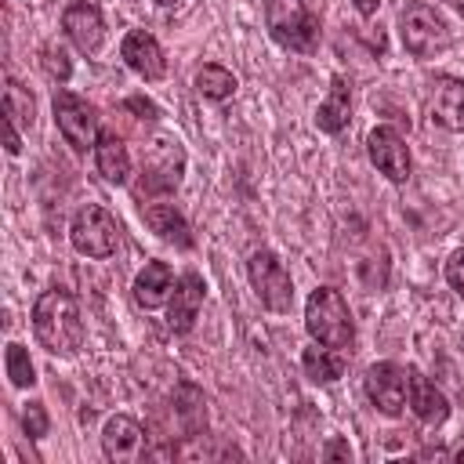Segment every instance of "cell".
<instances>
[{
    "mask_svg": "<svg viewBox=\"0 0 464 464\" xmlns=\"http://www.w3.org/2000/svg\"><path fill=\"white\" fill-rule=\"evenodd\" d=\"M33 334H36L40 348H47L51 355L80 352L87 326H83V308H80L76 294L62 290V286L44 290L33 304Z\"/></svg>",
    "mask_w": 464,
    "mask_h": 464,
    "instance_id": "6da1fadb",
    "label": "cell"
},
{
    "mask_svg": "<svg viewBox=\"0 0 464 464\" xmlns=\"http://www.w3.org/2000/svg\"><path fill=\"white\" fill-rule=\"evenodd\" d=\"M304 330L312 334V341L348 352L355 344V319H352V308H348L344 294L334 290V286L312 290L308 301H304Z\"/></svg>",
    "mask_w": 464,
    "mask_h": 464,
    "instance_id": "7a4b0ae2",
    "label": "cell"
},
{
    "mask_svg": "<svg viewBox=\"0 0 464 464\" xmlns=\"http://www.w3.org/2000/svg\"><path fill=\"white\" fill-rule=\"evenodd\" d=\"M265 25L286 51L312 54L319 47V14H312L304 0H265Z\"/></svg>",
    "mask_w": 464,
    "mask_h": 464,
    "instance_id": "3957f363",
    "label": "cell"
},
{
    "mask_svg": "<svg viewBox=\"0 0 464 464\" xmlns=\"http://www.w3.org/2000/svg\"><path fill=\"white\" fill-rule=\"evenodd\" d=\"M51 112H54V123H58V134L65 138V145L72 149V152H94V145H98V109L87 102V98H80V94H72V91H54V98H51Z\"/></svg>",
    "mask_w": 464,
    "mask_h": 464,
    "instance_id": "277c9868",
    "label": "cell"
},
{
    "mask_svg": "<svg viewBox=\"0 0 464 464\" xmlns=\"http://www.w3.org/2000/svg\"><path fill=\"white\" fill-rule=\"evenodd\" d=\"M399 36H402V47L413 54V58H431L435 51L450 47V29L446 22L439 18V11L424 0H410L402 11H399Z\"/></svg>",
    "mask_w": 464,
    "mask_h": 464,
    "instance_id": "5b68a950",
    "label": "cell"
},
{
    "mask_svg": "<svg viewBox=\"0 0 464 464\" xmlns=\"http://www.w3.org/2000/svg\"><path fill=\"white\" fill-rule=\"evenodd\" d=\"M69 243H72L76 254L102 261V257L116 254V246H120V225H116V218L105 207L87 203V207L76 210V218L69 225Z\"/></svg>",
    "mask_w": 464,
    "mask_h": 464,
    "instance_id": "8992f818",
    "label": "cell"
},
{
    "mask_svg": "<svg viewBox=\"0 0 464 464\" xmlns=\"http://www.w3.org/2000/svg\"><path fill=\"white\" fill-rule=\"evenodd\" d=\"M246 276H250V286H254L257 301L268 312H290V304H294V283H290L286 265L272 250H254L250 261H246Z\"/></svg>",
    "mask_w": 464,
    "mask_h": 464,
    "instance_id": "52a82bcc",
    "label": "cell"
},
{
    "mask_svg": "<svg viewBox=\"0 0 464 464\" xmlns=\"http://www.w3.org/2000/svg\"><path fill=\"white\" fill-rule=\"evenodd\" d=\"M362 392L377 413L399 417L410 406V370L399 362H373L362 377Z\"/></svg>",
    "mask_w": 464,
    "mask_h": 464,
    "instance_id": "ba28073f",
    "label": "cell"
},
{
    "mask_svg": "<svg viewBox=\"0 0 464 464\" xmlns=\"http://www.w3.org/2000/svg\"><path fill=\"white\" fill-rule=\"evenodd\" d=\"M366 156L370 163L395 185L410 181V170H413V160H410V145L406 138L395 130V127H373L366 134Z\"/></svg>",
    "mask_w": 464,
    "mask_h": 464,
    "instance_id": "9c48e42d",
    "label": "cell"
},
{
    "mask_svg": "<svg viewBox=\"0 0 464 464\" xmlns=\"http://www.w3.org/2000/svg\"><path fill=\"white\" fill-rule=\"evenodd\" d=\"M185 170V152L170 141H156L145 160H141V181H138V196H152V192H170L178 188Z\"/></svg>",
    "mask_w": 464,
    "mask_h": 464,
    "instance_id": "30bf717a",
    "label": "cell"
},
{
    "mask_svg": "<svg viewBox=\"0 0 464 464\" xmlns=\"http://www.w3.org/2000/svg\"><path fill=\"white\" fill-rule=\"evenodd\" d=\"M145 442H149V431L134 417H127V413L109 417L105 428H102V453L109 460H116V464L141 460L145 457Z\"/></svg>",
    "mask_w": 464,
    "mask_h": 464,
    "instance_id": "8fae6325",
    "label": "cell"
},
{
    "mask_svg": "<svg viewBox=\"0 0 464 464\" xmlns=\"http://www.w3.org/2000/svg\"><path fill=\"white\" fill-rule=\"evenodd\" d=\"M62 29L80 54H94L105 40V18H102L98 4H91V0H72L62 11Z\"/></svg>",
    "mask_w": 464,
    "mask_h": 464,
    "instance_id": "7c38bea8",
    "label": "cell"
},
{
    "mask_svg": "<svg viewBox=\"0 0 464 464\" xmlns=\"http://www.w3.org/2000/svg\"><path fill=\"white\" fill-rule=\"evenodd\" d=\"M120 58L127 62L130 72H138L141 80H163L167 72V58H163V47L152 33L145 29H130L120 44Z\"/></svg>",
    "mask_w": 464,
    "mask_h": 464,
    "instance_id": "4fadbf2b",
    "label": "cell"
},
{
    "mask_svg": "<svg viewBox=\"0 0 464 464\" xmlns=\"http://www.w3.org/2000/svg\"><path fill=\"white\" fill-rule=\"evenodd\" d=\"M203 294H207V286H203L199 272H185L178 279V286H174V294L167 301V326L174 334H188L192 330V323L199 319V308H203Z\"/></svg>",
    "mask_w": 464,
    "mask_h": 464,
    "instance_id": "5bb4252c",
    "label": "cell"
},
{
    "mask_svg": "<svg viewBox=\"0 0 464 464\" xmlns=\"http://www.w3.org/2000/svg\"><path fill=\"white\" fill-rule=\"evenodd\" d=\"M431 120L453 134H464V80L460 76H435L428 98Z\"/></svg>",
    "mask_w": 464,
    "mask_h": 464,
    "instance_id": "9a60e30c",
    "label": "cell"
},
{
    "mask_svg": "<svg viewBox=\"0 0 464 464\" xmlns=\"http://www.w3.org/2000/svg\"><path fill=\"white\" fill-rule=\"evenodd\" d=\"M174 286H178V279H174V268L167 261H145V268L134 276V301L141 308L156 312L170 301Z\"/></svg>",
    "mask_w": 464,
    "mask_h": 464,
    "instance_id": "2e32d148",
    "label": "cell"
},
{
    "mask_svg": "<svg viewBox=\"0 0 464 464\" xmlns=\"http://www.w3.org/2000/svg\"><path fill=\"white\" fill-rule=\"evenodd\" d=\"M410 370V410L417 413V420L420 424H428V428H439L446 417H450V402H446V395L417 370V366H406Z\"/></svg>",
    "mask_w": 464,
    "mask_h": 464,
    "instance_id": "e0dca14e",
    "label": "cell"
},
{
    "mask_svg": "<svg viewBox=\"0 0 464 464\" xmlns=\"http://www.w3.org/2000/svg\"><path fill=\"white\" fill-rule=\"evenodd\" d=\"M348 120H352V87L344 76H334L326 98L315 109V127L323 134H341L348 127Z\"/></svg>",
    "mask_w": 464,
    "mask_h": 464,
    "instance_id": "ac0fdd59",
    "label": "cell"
},
{
    "mask_svg": "<svg viewBox=\"0 0 464 464\" xmlns=\"http://www.w3.org/2000/svg\"><path fill=\"white\" fill-rule=\"evenodd\" d=\"M94 167L109 185H123L130 178V152L127 141L116 130H102L98 145H94Z\"/></svg>",
    "mask_w": 464,
    "mask_h": 464,
    "instance_id": "d6986e66",
    "label": "cell"
},
{
    "mask_svg": "<svg viewBox=\"0 0 464 464\" xmlns=\"http://www.w3.org/2000/svg\"><path fill=\"white\" fill-rule=\"evenodd\" d=\"M145 225H149L160 239H167V243H174V246H181V250L192 246V228H188V221L181 218V210H178L174 203H149V207H145Z\"/></svg>",
    "mask_w": 464,
    "mask_h": 464,
    "instance_id": "ffe728a7",
    "label": "cell"
},
{
    "mask_svg": "<svg viewBox=\"0 0 464 464\" xmlns=\"http://www.w3.org/2000/svg\"><path fill=\"white\" fill-rule=\"evenodd\" d=\"M301 366H304V377L312 384H334L344 377V352L341 348H326V344H308L304 355H301Z\"/></svg>",
    "mask_w": 464,
    "mask_h": 464,
    "instance_id": "44dd1931",
    "label": "cell"
},
{
    "mask_svg": "<svg viewBox=\"0 0 464 464\" xmlns=\"http://www.w3.org/2000/svg\"><path fill=\"white\" fill-rule=\"evenodd\" d=\"M174 413H178L185 435L207 431V399H203V392L196 384H178V392H174Z\"/></svg>",
    "mask_w": 464,
    "mask_h": 464,
    "instance_id": "7402d4cb",
    "label": "cell"
},
{
    "mask_svg": "<svg viewBox=\"0 0 464 464\" xmlns=\"http://www.w3.org/2000/svg\"><path fill=\"white\" fill-rule=\"evenodd\" d=\"M192 87H196L203 98H210V102H228V98L236 94V76H232L225 65H214V62H207L203 69H196V76H192Z\"/></svg>",
    "mask_w": 464,
    "mask_h": 464,
    "instance_id": "603a6c76",
    "label": "cell"
},
{
    "mask_svg": "<svg viewBox=\"0 0 464 464\" xmlns=\"http://www.w3.org/2000/svg\"><path fill=\"white\" fill-rule=\"evenodd\" d=\"M4 120H11L14 127H33L36 120V102L14 76L4 80Z\"/></svg>",
    "mask_w": 464,
    "mask_h": 464,
    "instance_id": "cb8c5ba5",
    "label": "cell"
},
{
    "mask_svg": "<svg viewBox=\"0 0 464 464\" xmlns=\"http://www.w3.org/2000/svg\"><path fill=\"white\" fill-rule=\"evenodd\" d=\"M4 366H7V377H11L14 388H33V384H36V366H33L29 352H25L18 341L7 344V352H4Z\"/></svg>",
    "mask_w": 464,
    "mask_h": 464,
    "instance_id": "d4e9b609",
    "label": "cell"
},
{
    "mask_svg": "<svg viewBox=\"0 0 464 464\" xmlns=\"http://www.w3.org/2000/svg\"><path fill=\"white\" fill-rule=\"evenodd\" d=\"M47 410H44V402H29L25 406V413H22V428H25V435L29 439H44L47 435Z\"/></svg>",
    "mask_w": 464,
    "mask_h": 464,
    "instance_id": "484cf974",
    "label": "cell"
},
{
    "mask_svg": "<svg viewBox=\"0 0 464 464\" xmlns=\"http://www.w3.org/2000/svg\"><path fill=\"white\" fill-rule=\"evenodd\" d=\"M44 69L54 76V80H69V58H65V51L62 47H54V44H47L44 47Z\"/></svg>",
    "mask_w": 464,
    "mask_h": 464,
    "instance_id": "4316f807",
    "label": "cell"
},
{
    "mask_svg": "<svg viewBox=\"0 0 464 464\" xmlns=\"http://www.w3.org/2000/svg\"><path fill=\"white\" fill-rule=\"evenodd\" d=\"M446 283L464 297V246L450 254V261H446Z\"/></svg>",
    "mask_w": 464,
    "mask_h": 464,
    "instance_id": "83f0119b",
    "label": "cell"
},
{
    "mask_svg": "<svg viewBox=\"0 0 464 464\" xmlns=\"http://www.w3.org/2000/svg\"><path fill=\"white\" fill-rule=\"evenodd\" d=\"M319 457H323V460H352L355 453H352V446H348L344 439H334V442H326V446L319 450Z\"/></svg>",
    "mask_w": 464,
    "mask_h": 464,
    "instance_id": "f1b7e54d",
    "label": "cell"
},
{
    "mask_svg": "<svg viewBox=\"0 0 464 464\" xmlns=\"http://www.w3.org/2000/svg\"><path fill=\"white\" fill-rule=\"evenodd\" d=\"M123 109H127V112H138L141 120H156V116H160V112H156V105H152L149 98H138V94H134V98H127V102H123Z\"/></svg>",
    "mask_w": 464,
    "mask_h": 464,
    "instance_id": "f546056e",
    "label": "cell"
},
{
    "mask_svg": "<svg viewBox=\"0 0 464 464\" xmlns=\"http://www.w3.org/2000/svg\"><path fill=\"white\" fill-rule=\"evenodd\" d=\"M4 145H7V152L14 156V152H22V138H18V127L11 123V120H4Z\"/></svg>",
    "mask_w": 464,
    "mask_h": 464,
    "instance_id": "4dcf8cb0",
    "label": "cell"
},
{
    "mask_svg": "<svg viewBox=\"0 0 464 464\" xmlns=\"http://www.w3.org/2000/svg\"><path fill=\"white\" fill-rule=\"evenodd\" d=\"M352 4H355V11H359L362 18H370V14H377V4H381V0H352Z\"/></svg>",
    "mask_w": 464,
    "mask_h": 464,
    "instance_id": "1f68e13d",
    "label": "cell"
},
{
    "mask_svg": "<svg viewBox=\"0 0 464 464\" xmlns=\"http://www.w3.org/2000/svg\"><path fill=\"white\" fill-rule=\"evenodd\" d=\"M450 7H453V11L460 14V18H464V0H450Z\"/></svg>",
    "mask_w": 464,
    "mask_h": 464,
    "instance_id": "d6a6232c",
    "label": "cell"
},
{
    "mask_svg": "<svg viewBox=\"0 0 464 464\" xmlns=\"http://www.w3.org/2000/svg\"><path fill=\"white\" fill-rule=\"evenodd\" d=\"M156 4H160V7H170V4H174V0H156Z\"/></svg>",
    "mask_w": 464,
    "mask_h": 464,
    "instance_id": "836d02e7",
    "label": "cell"
}]
</instances>
